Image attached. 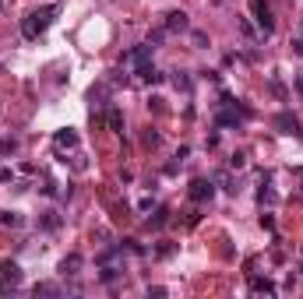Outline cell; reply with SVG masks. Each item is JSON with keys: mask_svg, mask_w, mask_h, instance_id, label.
I'll return each mask as SVG.
<instances>
[{"mask_svg": "<svg viewBox=\"0 0 303 299\" xmlns=\"http://www.w3.org/2000/svg\"><path fill=\"white\" fill-rule=\"evenodd\" d=\"M138 78L148 81V85H159V81H162V70H155V67H148V63H145V67H138Z\"/></svg>", "mask_w": 303, "mask_h": 299, "instance_id": "obj_9", "label": "cell"}, {"mask_svg": "<svg viewBox=\"0 0 303 299\" xmlns=\"http://www.w3.org/2000/svg\"><path fill=\"white\" fill-rule=\"evenodd\" d=\"M11 152H18V141L14 137H4V141H0V155H11Z\"/></svg>", "mask_w": 303, "mask_h": 299, "instance_id": "obj_16", "label": "cell"}, {"mask_svg": "<svg viewBox=\"0 0 303 299\" xmlns=\"http://www.w3.org/2000/svg\"><path fill=\"white\" fill-rule=\"evenodd\" d=\"M173 85H176L180 92H191V78H187V74H176V78H173Z\"/></svg>", "mask_w": 303, "mask_h": 299, "instance_id": "obj_17", "label": "cell"}, {"mask_svg": "<svg viewBox=\"0 0 303 299\" xmlns=\"http://www.w3.org/2000/svg\"><path fill=\"white\" fill-rule=\"evenodd\" d=\"M0 282H7V285L21 282V268L14 264V260H4V264H0Z\"/></svg>", "mask_w": 303, "mask_h": 299, "instance_id": "obj_5", "label": "cell"}, {"mask_svg": "<svg viewBox=\"0 0 303 299\" xmlns=\"http://www.w3.org/2000/svg\"><path fill=\"white\" fill-rule=\"evenodd\" d=\"M117 275H120L117 268H106V271H102V282H113V278H117Z\"/></svg>", "mask_w": 303, "mask_h": 299, "instance_id": "obj_24", "label": "cell"}, {"mask_svg": "<svg viewBox=\"0 0 303 299\" xmlns=\"http://www.w3.org/2000/svg\"><path fill=\"white\" fill-rule=\"evenodd\" d=\"M32 292H35V296H57V292H60V289H57V285H53V282H39V285H35V289H32Z\"/></svg>", "mask_w": 303, "mask_h": 299, "instance_id": "obj_14", "label": "cell"}, {"mask_svg": "<svg viewBox=\"0 0 303 299\" xmlns=\"http://www.w3.org/2000/svg\"><path fill=\"white\" fill-rule=\"evenodd\" d=\"M275 127H279L282 134H296V130H300L296 117H289V113H279V117H275Z\"/></svg>", "mask_w": 303, "mask_h": 299, "instance_id": "obj_8", "label": "cell"}, {"mask_svg": "<svg viewBox=\"0 0 303 299\" xmlns=\"http://www.w3.org/2000/svg\"><path fill=\"white\" fill-rule=\"evenodd\" d=\"M162 39H166V28H155V32L148 35V46H155V43H162Z\"/></svg>", "mask_w": 303, "mask_h": 299, "instance_id": "obj_19", "label": "cell"}, {"mask_svg": "<svg viewBox=\"0 0 303 299\" xmlns=\"http://www.w3.org/2000/svg\"><path fill=\"white\" fill-rule=\"evenodd\" d=\"M250 289H254V292H264V296L275 292V285H272L268 278H250Z\"/></svg>", "mask_w": 303, "mask_h": 299, "instance_id": "obj_11", "label": "cell"}, {"mask_svg": "<svg viewBox=\"0 0 303 299\" xmlns=\"http://www.w3.org/2000/svg\"><path fill=\"white\" fill-rule=\"evenodd\" d=\"M78 268H81V253H71V257L60 260V275H64V278H74V275H78Z\"/></svg>", "mask_w": 303, "mask_h": 299, "instance_id": "obj_7", "label": "cell"}, {"mask_svg": "<svg viewBox=\"0 0 303 299\" xmlns=\"http://www.w3.org/2000/svg\"><path fill=\"white\" fill-rule=\"evenodd\" d=\"M229 166H233V169H243V166H247V155H243V152L229 155Z\"/></svg>", "mask_w": 303, "mask_h": 299, "instance_id": "obj_18", "label": "cell"}, {"mask_svg": "<svg viewBox=\"0 0 303 299\" xmlns=\"http://www.w3.org/2000/svg\"><path fill=\"white\" fill-rule=\"evenodd\" d=\"M43 226H46V229H57V226H60V218H57L53 211H46V218H43Z\"/></svg>", "mask_w": 303, "mask_h": 299, "instance_id": "obj_21", "label": "cell"}, {"mask_svg": "<svg viewBox=\"0 0 303 299\" xmlns=\"http://www.w3.org/2000/svg\"><path fill=\"white\" fill-rule=\"evenodd\" d=\"M74 144H78L74 130H57V148H74Z\"/></svg>", "mask_w": 303, "mask_h": 299, "instance_id": "obj_10", "label": "cell"}, {"mask_svg": "<svg viewBox=\"0 0 303 299\" xmlns=\"http://www.w3.org/2000/svg\"><path fill=\"white\" fill-rule=\"evenodd\" d=\"M187 194H191V201H212V194H215V186H212V179H194L191 183V190H187Z\"/></svg>", "mask_w": 303, "mask_h": 299, "instance_id": "obj_3", "label": "cell"}, {"mask_svg": "<svg viewBox=\"0 0 303 299\" xmlns=\"http://www.w3.org/2000/svg\"><path fill=\"white\" fill-rule=\"evenodd\" d=\"M57 11H60V4H53V7H46V11L28 14V18H25V25H21L25 39H35V35H43V32L50 28V21H53V14H57Z\"/></svg>", "mask_w": 303, "mask_h": 299, "instance_id": "obj_1", "label": "cell"}, {"mask_svg": "<svg viewBox=\"0 0 303 299\" xmlns=\"http://www.w3.org/2000/svg\"><path fill=\"white\" fill-rule=\"evenodd\" d=\"M166 215H169V211H166V208H159V211H155V218H152V226H155V229H159V226H166Z\"/></svg>", "mask_w": 303, "mask_h": 299, "instance_id": "obj_20", "label": "cell"}, {"mask_svg": "<svg viewBox=\"0 0 303 299\" xmlns=\"http://www.w3.org/2000/svg\"><path fill=\"white\" fill-rule=\"evenodd\" d=\"M215 123H219V127H240V117H236V113H219Z\"/></svg>", "mask_w": 303, "mask_h": 299, "instance_id": "obj_13", "label": "cell"}, {"mask_svg": "<svg viewBox=\"0 0 303 299\" xmlns=\"http://www.w3.org/2000/svg\"><path fill=\"white\" fill-rule=\"evenodd\" d=\"M296 88H300V92H303V74H300V78H296Z\"/></svg>", "mask_w": 303, "mask_h": 299, "instance_id": "obj_25", "label": "cell"}, {"mask_svg": "<svg viewBox=\"0 0 303 299\" xmlns=\"http://www.w3.org/2000/svg\"><path fill=\"white\" fill-rule=\"evenodd\" d=\"M187 25H191V21H187L183 11H169L166 14V32H187Z\"/></svg>", "mask_w": 303, "mask_h": 299, "instance_id": "obj_6", "label": "cell"}, {"mask_svg": "<svg viewBox=\"0 0 303 299\" xmlns=\"http://www.w3.org/2000/svg\"><path fill=\"white\" fill-rule=\"evenodd\" d=\"M106 123H109L113 130H124V113H120V109H109V113H106Z\"/></svg>", "mask_w": 303, "mask_h": 299, "instance_id": "obj_12", "label": "cell"}, {"mask_svg": "<svg viewBox=\"0 0 303 299\" xmlns=\"http://www.w3.org/2000/svg\"><path fill=\"white\" fill-rule=\"evenodd\" d=\"M250 11H254V18H257V25H261L264 35L275 32V18H272V11H268V4H264V0H250Z\"/></svg>", "mask_w": 303, "mask_h": 299, "instance_id": "obj_2", "label": "cell"}, {"mask_svg": "<svg viewBox=\"0 0 303 299\" xmlns=\"http://www.w3.org/2000/svg\"><path fill=\"white\" fill-rule=\"evenodd\" d=\"M159 141H162V137H159V134H155V130H148V134H145V144H148V148H155V144H159Z\"/></svg>", "mask_w": 303, "mask_h": 299, "instance_id": "obj_23", "label": "cell"}, {"mask_svg": "<svg viewBox=\"0 0 303 299\" xmlns=\"http://www.w3.org/2000/svg\"><path fill=\"white\" fill-rule=\"evenodd\" d=\"M215 183L222 186V190H229V194L236 190V186H233V179H229V173H219V176H215Z\"/></svg>", "mask_w": 303, "mask_h": 299, "instance_id": "obj_15", "label": "cell"}, {"mask_svg": "<svg viewBox=\"0 0 303 299\" xmlns=\"http://www.w3.org/2000/svg\"><path fill=\"white\" fill-rule=\"evenodd\" d=\"M152 50H155V46H148V43H145V46H134L131 53H124V60H120V63H134V67H145V63H148V57H152Z\"/></svg>", "mask_w": 303, "mask_h": 299, "instance_id": "obj_4", "label": "cell"}, {"mask_svg": "<svg viewBox=\"0 0 303 299\" xmlns=\"http://www.w3.org/2000/svg\"><path fill=\"white\" fill-rule=\"evenodd\" d=\"M4 222H7V226H21V215L18 211H4Z\"/></svg>", "mask_w": 303, "mask_h": 299, "instance_id": "obj_22", "label": "cell"}]
</instances>
